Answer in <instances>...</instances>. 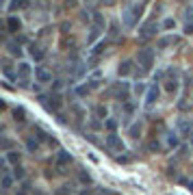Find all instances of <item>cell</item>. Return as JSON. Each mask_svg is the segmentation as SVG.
Returning a JSON list of instances; mask_svg holds the SVG:
<instances>
[{"mask_svg": "<svg viewBox=\"0 0 193 195\" xmlns=\"http://www.w3.org/2000/svg\"><path fill=\"white\" fill-rule=\"evenodd\" d=\"M137 61H139V67H143V72H147L152 67V63H154V50H150V48L139 50Z\"/></svg>", "mask_w": 193, "mask_h": 195, "instance_id": "6da1fadb", "label": "cell"}, {"mask_svg": "<svg viewBox=\"0 0 193 195\" xmlns=\"http://www.w3.org/2000/svg\"><path fill=\"white\" fill-rule=\"evenodd\" d=\"M141 11H143V4H135L133 9L126 11V17H124V20H126V26H128V28H133V26L137 24V20L141 17Z\"/></svg>", "mask_w": 193, "mask_h": 195, "instance_id": "7a4b0ae2", "label": "cell"}, {"mask_svg": "<svg viewBox=\"0 0 193 195\" xmlns=\"http://www.w3.org/2000/svg\"><path fill=\"white\" fill-rule=\"evenodd\" d=\"M111 91H113V96L117 98V100L126 102V100H128V93H130V85H128V83H115Z\"/></svg>", "mask_w": 193, "mask_h": 195, "instance_id": "3957f363", "label": "cell"}, {"mask_svg": "<svg viewBox=\"0 0 193 195\" xmlns=\"http://www.w3.org/2000/svg\"><path fill=\"white\" fill-rule=\"evenodd\" d=\"M106 147L113 150V152H124V141H122V137H117L115 132H111V135L106 137Z\"/></svg>", "mask_w": 193, "mask_h": 195, "instance_id": "277c9868", "label": "cell"}, {"mask_svg": "<svg viewBox=\"0 0 193 195\" xmlns=\"http://www.w3.org/2000/svg\"><path fill=\"white\" fill-rule=\"evenodd\" d=\"M156 100H158V87L156 85H152L150 89H147V93H145V106L150 108V106H154L156 104Z\"/></svg>", "mask_w": 193, "mask_h": 195, "instance_id": "5b68a950", "label": "cell"}, {"mask_svg": "<svg viewBox=\"0 0 193 195\" xmlns=\"http://www.w3.org/2000/svg\"><path fill=\"white\" fill-rule=\"evenodd\" d=\"M7 50L11 56H22V46L17 44V39H9L7 41Z\"/></svg>", "mask_w": 193, "mask_h": 195, "instance_id": "8992f818", "label": "cell"}, {"mask_svg": "<svg viewBox=\"0 0 193 195\" xmlns=\"http://www.w3.org/2000/svg\"><path fill=\"white\" fill-rule=\"evenodd\" d=\"M35 76H37V83H41V85H46V83H52V76H50L48 72L44 69V67H35Z\"/></svg>", "mask_w": 193, "mask_h": 195, "instance_id": "52a82bcc", "label": "cell"}, {"mask_svg": "<svg viewBox=\"0 0 193 195\" xmlns=\"http://www.w3.org/2000/svg\"><path fill=\"white\" fill-rule=\"evenodd\" d=\"M4 158H7V163H9V165H13V167H15V165H20L22 154H20L17 150H13V152H7V154H4Z\"/></svg>", "mask_w": 193, "mask_h": 195, "instance_id": "ba28073f", "label": "cell"}, {"mask_svg": "<svg viewBox=\"0 0 193 195\" xmlns=\"http://www.w3.org/2000/svg\"><path fill=\"white\" fill-rule=\"evenodd\" d=\"M7 26H9L11 33H17V31L22 28V22H20L15 15H9V17H7Z\"/></svg>", "mask_w": 193, "mask_h": 195, "instance_id": "9c48e42d", "label": "cell"}, {"mask_svg": "<svg viewBox=\"0 0 193 195\" xmlns=\"http://www.w3.org/2000/svg\"><path fill=\"white\" fill-rule=\"evenodd\" d=\"M15 74H17V78L26 80V78L31 76V65H28V63H20V65H17V72H15Z\"/></svg>", "mask_w": 193, "mask_h": 195, "instance_id": "30bf717a", "label": "cell"}, {"mask_svg": "<svg viewBox=\"0 0 193 195\" xmlns=\"http://www.w3.org/2000/svg\"><path fill=\"white\" fill-rule=\"evenodd\" d=\"M156 31H158V24L150 22V24H145L143 28H141V37H152V35H154Z\"/></svg>", "mask_w": 193, "mask_h": 195, "instance_id": "8fae6325", "label": "cell"}, {"mask_svg": "<svg viewBox=\"0 0 193 195\" xmlns=\"http://www.w3.org/2000/svg\"><path fill=\"white\" fill-rule=\"evenodd\" d=\"M180 145V137H178V132H169L167 135V147L169 150H174V147Z\"/></svg>", "mask_w": 193, "mask_h": 195, "instance_id": "7c38bea8", "label": "cell"}, {"mask_svg": "<svg viewBox=\"0 0 193 195\" xmlns=\"http://www.w3.org/2000/svg\"><path fill=\"white\" fill-rule=\"evenodd\" d=\"M28 50H31V56H33L35 61H41V59L46 56V52L39 48V46H35V44H31V48H28Z\"/></svg>", "mask_w": 193, "mask_h": 195, "instance_id": "4fadbf2b", "label": "cell"}, {"mask_svg": "<svg viewBox=\"0 0 193 195\" xmlns=\"http://www.w3.org/2000/svg\"><path fill=\"white\" fill-rule=\"evenodd\" d=\"M67 163H72V154L65 152V150H61L59 156H56V165H67Z\"/></svg>", "mask_w": 193, "mask_h": 195, "instance_id": "5bb4252c", "label": "cell"}, {"mask_svg": "<svg viewBox=\"0 0 193 195\" xmlns=\"http://www.w3.org/2000/svg\"><path fill=\"white\" fill-rule=\"evenodd\" d=\"M31 2L28 0H11L9 2V11H17V9H26Z\"/></svg>", "mask_w": 193, "mask_h": 195, "instance_id": "9a60e30c", "label": "cell"}, {"mask_svg": "<svg viewBox=\"0 0 193 195\" xmlns=\"http://www.w3.org/2000/svg\"><path fill=\"white\" fill-rule=\"evenodd\" d=\"M128 135H130L133 139H139V137H141V121H135V124L128 128Z\"/></svg>", "mask_w": 193, "mask_h": 195, "instance_id": "2e32d148", "label": "cell"}, {"mask_svg": "<svg viewBox=\"0 0 193 195\" xmlns=\"http://www.w3.org/2000/svg\"><path fill=\"white\" fill-rule=\"evenodd\" d=\"M178 41V37H174V35H167V37H163V39H158V48H167V46H171V44H176Z\"/></svg>", "mask_w": 193, "mask_h": 195, "instance_id": "e0dca14e", "label": "cell"}, {"mask_svg": "<svg viewBox=\"0 0 193 195\" xmlns=\"http://www.w3.org/2000/svg\"><path fill=\"white\" fill-rule=\"evenodd\" d=\"M130 72H133V61H124L119 65V76H128Z\"/></svg>", "mask_w": 193, "mask_h": 195, "instance_id": "ac0fdd59", "label": "cell"}, {"mask_svg": "<svg viewBox=\"0 0 193 195\" xmlns=\"http://www.w3.org/2000/svg\"><path fill=\"white\" fill-rule=\"evenodd\" d=\"M147 89H150V87H145V83H137V85L133 87L135 96H145V93H147Z\"/></svg>", "mask_w": 193, "mask_h": 195, "instance_id": "d6986e66", "label": "cell"}, {"mask_svg": "<svg viewBox=\"0 0 193 195\" xmlns=\"http://www.w3.org/2000/svg\"><path fill=\"white\" fill-rule=\"evenodd\" d=\"M24 176H26L24 167H22V165H15V167H13V178H15V180H24Z\"/></svg>", "mask_w": 193, "mask_h": 195, "instance_id": "ffe728a7", "label": "cell"}, {"mask_svg": "<svg viewBox=\"0 0 193 195\" xmlns=\"http://www.w3.org/2000/svg\"><path fill=\"white\" fill-rule=\"evenodd\" d=\"M11 184H13V178H11L9 174H2V191H9Z\"/></svg>", "mask_w": 193, "mask_h": 195, "instance_id": "44dd1931", "label": "cell"}, {"mask_svg": "<svg viewBox=\"0 0 193 195\" xmlns=\"http://www.w3.org/2000/svg\"><path fill=\"white\" fill-rule=\"evenodd\" d=\"M89 83H85V85H80V87H76V96H87L89 91H91V87H87Z\"/></svg>", "mask_w": 193, "mask_h": 195, "instance_id": "7402d4cb", "label": "cell"}, {"mask_svg": "<svg viewBox=\"0 0 193 195\" xmlns=\"http://www.w3.org/2000/svg\"><path fill=\"white\" fill-rule=\"evenodd\" d=\"M37 147H39V141H35V139H28V141H26V150H28V152H35Z\"/></svg>", "mask_w": 193, "mask_h": 195, "instance_id": "603a6c76", "label": "cell"}, {"mask_svg": "<svg viewBox=\"0 0 193 195\" xmlns=\"http://www.w3.org/2000/svg\"><path fill=\"white\" fill-rule=\"evenodd\" d=\"M104 126H106V130H111V132H115V130H117V121H115V119H106V121H104Z\"/></svg>", "mask_w": 193, "mask_h": 195, "instance_id": "cb8c5ba5", "label": "cell"}, {"mask_svg": "<svg viewBox=\"0 0 193 195\" xmlns=\"http://www.w3.org/2000/svg\"><path fill=\"white\" fill-rule=\"evenodd\" d=\"M94 20H96V28H104L106 22H104V17H102L100 13H94Z\"/></svg>", "mask_w": 193, "mask_h": 195, "instance_id": "d4e9b609", "label": "cell"}, {"mask_svg": "<svg viewBox=\"0 0 193 195\" xmlns=\"http://www.w3.org/2000/svg\"><path fill=\"white\" fill-rule=\"evenodd\" d=\"M174 26H176V20H171V17H167V20L163 22V28H165V31H171Z\"/></svg>", "mask_w": 193, "mask_h": 195, "instance_id": "484cf974", "label": "cell"}, {"mask_svg": "<svg viewBox=\"0 0 193 195\" xmlns=\"http://www.w3.org/2000/svg\"><path fill=\"white\" fill-rule=\"evenodd\" d=\"M106 113H109L106 106H96V115L98 117H106Z\"/></svg>", "mask_w": 193, "mask_h": 195, "instance_id": "4316f807", "label": "cell"}, {"mask_svg": "<svg viewBox=\"0 0 193 195\" xmlns=\"http://www.w3.org/2000/svg\"><path fill=\"white\" fill-rule=\"evenodd\" d=\"M80 182H87V184L91 182V176H89V174H85V169H80Z\"/></svg>", "mask_w": 193, "mask_h": 195, "instance_id": "83f0119b", "label": "cell"}, {"mask_svg": "<svg viewBox=\"0 0 193 195\" xmlns=\"http://www.w3.org/2000/svg\"><path fill=\"white\" fill-rule=\"evenodd\" d=\"M67 193H72V187H67V184H65V187H61V189L56 191V195H67Z\"/></svg>", "mask_w": 193, "mask_h": 195, "instance_id": "f1b7e54d", "label": "cell"}, {"mask_svg": "<svg viewBox=\"0 0 193 195\" xmlns=\"http://www.w3.org/2000/svg\"><path fill=\"white\" fill-rule=\"evenodd\" d=\"M13 115H15V119L20 117V121H22V117H24V108H15V111H13Z\"/></svg>", "mask_w": 193, "mask_h": 195, "instance_id": "f546056e", "label": "cell"}, {"mask_svg": "<svg viewBox=\"0 0 193 195\" xmlns=\"http://www.w3.org/2000/svg\"><path fill=\"white\" fill-rule=\"evenodd\" d=\"M102 126H104V124H100V121H98V117L94 119V121H91V128H94V130H100Z\"/></svg>", "mask_w": 193, "mask_h": 195, "instance_id": "4dcf8cb0", "label": "cell"}, {"mask_svg": "<svg viewBox=\"0 0 193 195\" xmlns=\"http://www.w3.org/2000/svg\"><path fill=\"white\" fill-rule=\"evenodd\" d=\"M61 87H63V83H61V80H54V83H52V89H54V91H59Z\"/></svg>", "mask_w": 193, "mask_h": 195, "instance_id": "1f68e13d", "label": "cell"}, {"mask_svg": "<svg viewBox=\"0 0 193 195\" xmlns=\"http://www.w3.org/2000/svg\"><path fill=\"white\" fill-rule=\"evenodd\" d=\"M185 13H187V20H193V7H191V9H187Z\"/></svg>", "mask_w": 193, "mask_h": 195, "instance_id": "d6a6232c", "label": "cell"}, {"mask_svg": "<svg viewBox=\"0 0 193 195\" xmlns=\"http://www.w3.org/2000/svg\"><path fill=\"white\" fill-rule=\"evenodd\" d=\"M158 147H161L158 145V141H152V143H150V150H158Z\"/></svg>", "mask_w": 193, "mask_h": 195, "instance_id": "836d02e7", "label": "cell"}, {"mask_svg": "<svg viewBox=\"0 0 193 195\" xmlns=\"http://www.w3.org/2000/svg\"><path fill=\"white\" fill-rule=\"evenodd\" d=\"M185 31H187V33L191 35V33H193V24H187V28H185Z\"/></svg>", "mask_w": 193, "mask_h": 195, "instance_id": "e575fe53", "label": "cell"}, {"mask_svg": "<svg viewBox=\"0 0 193 195\" xmlns=\"http://www.w3.org/2000/svg\"><path fill=\"white\" fill-rule=\"evenodd\" d=\"M15 195H28V191H22V189H20V191H17Z\"/></svg>", "mask_w": 193, "mask_h": 195, "instance_id": "d590c367", "label": "cell"}, {"mask_svg": "<svg viewBox=\"0 0 193 195\" xmlns=\"http://www.w3.org/2000/svg\"><path fill=\"white\" fill-rule=\"evenodd\" d=\"M191 145H193V137H191Z\"/></svg>", "mask_w": 193, "mask_h": 195, "instance_id": "8d00e7d4", "label": "cell"}]
</instances>
